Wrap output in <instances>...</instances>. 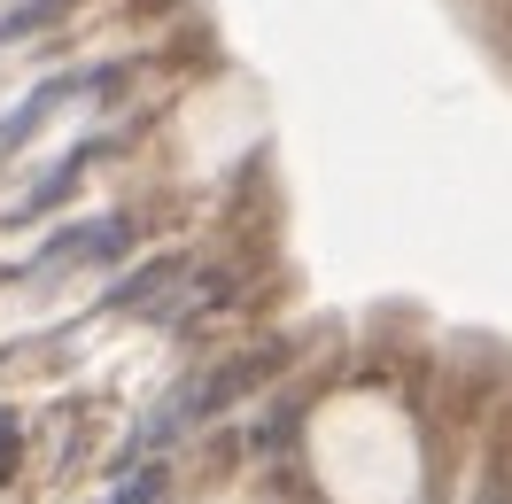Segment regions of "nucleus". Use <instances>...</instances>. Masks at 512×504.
<instances>
[{"instance_id": "f257e3e1", "label": "nucleus", "mask_w": 512, "mask_h": 504, "mask_svg": "<svg viewBox=\"0 0 512 504\" xmlns=\"http://www.w3.org/2000/svg\"><path fill=\"white\" fill-rule=\"evenodd\" d=\"M132 249V218H86V225H70V233H55L47 249L24 264V272H63V264H109V256H125Z\"/></svg>"}, {"instance_id": "f03ea898", "label": "nucleus", "mask_w": 512, "mask_h": 504, "mask_svg": "<svg viewBox=\"0 0 512 504\" xmlns=\"http://www.w3.org/2000/svg\"><path fill=\"white\" fill-rule=\"evenodd\" d=\"M171 280H179V256H156V264H140L132 280L109 287V295H101V311H140V303H148L156 287H171Z\"/></svg>"}, {"instance_id": "7ed1b4c3", "label": "nucleus", "mask_w": 512, "mask_h": 504, "mask_svg": "<svg viewBox=\"0 0 512 504\" xmlns=\"http://www.w3.org/2000/svg\"><path fill=\"white\" fill-rule=\"evenodd\" d=\"M163 489H171V473H163V466H132L101 504H163Z\"/></svg>"}, {"instance_id": "20e7f679", "label": "nucleus", "mask_w": 512, "mask_h": 504, "mask_svg": "<svg viewBox=\"0 0 512 504\" xmlns=\"http://www.w3.org/2000/svg\"><path fill=\"white\" fill-rule=\"evenodd\" d=\"M70 0H24L16 16H0V39H24V32H39V24H55Z\"/></svg>"}, {"instance_id": "39448f33", "label": "nucleus", "mask_w": 512, "mask_h": 504, "mask_svg": "<svg viewBox=\"0 0 512 504\" xmlns=\"http://www.w3.org/2000/svg\"><path fill=\"white\" fill-rule=\"evenodd\" d=\"M16 458H24V427H16V411H0V481L16 473Z\"/></svg>"}, {"instance_id": "423d86ee", "label": "nucleus", "mask_w": 512, "mask_h": 504, "mask_svg": "<svg viewBox=\"0 0 512 504\" xmlns=\"http://www.w3.org/2000/svg\"><path fill=\"white\" fill-rule=\"evenodd\" d=\"M474 504H512V497H505V489H481V497H474Z\"/></svg>"}]
</instances>
